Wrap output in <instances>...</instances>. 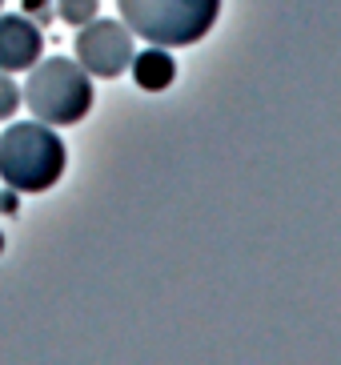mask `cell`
Returning a JSON list of instances; mask_svg holds the SVG:
<instances>
[{"instance_id":"obj_1","label":"cell","mask_w":341,"mask_h":365,"mask_svg":"<svg viewBox=\"0 0 341 365\" xmlns=\"http://www.w3.org/2000/svg\"><path fill=\"white\" fill-rule=\"evenodd\" d=\"M68 169L61 133L44 120H16L0 133V181L16 193H44Z\"/></svg>"},{"instance_id":"obj_2","label":"cell","mask_w":341,"mask_h":365,"mask_svg":"<svg viewBox=\"0 0 341 365\" xmlns=\"http://www.w3.org/2000/svg\"><path fill=\"white\" fill-rule=\"evenodd\" d=\"M21 97L32 117L53 129H68L76 120H85L96 101L93 76L81 68V61H68V56H41L24 76Z\"/></svg>"},{"instance_id":"obj_3","label":"cell","mask_w":341,"mask_h":365,"mask_svg":"<svg viewBox=\"0 0 341 365\" xmlns=\"http://www.w3.org/2000/svg\"><path fill=\"white\" fill-rule=\"evenodd\" d=\"M117 9L137 41L185 48L209 36L221 16V0H117Z\"/></svg>"},{"instance_id":"obj_4","label":"cell","mask_w":341,"mask_h":365,"mask_svg":"<svg viewBox=\"0 0 341 365\" xmlns=\"http://www.w3.org/2000/svg\"><path fill=\"white\" fill-rule=\"evenodd\" d=\"M133 41H137V36L128 33L125 21H101V16H93L88 24L76 29L73 53H76V61H81V68H85L88 76L117 81V76L128 68L133 53H137Z\"/></svg>"},{"instance_id":"obj_5","label":"cell","mask_w":341,"mask_h":365,"mask_svg":"<svg viewBox=\"0 0 341 365\" xmlns=\"http://www.w3.org/2000/svg\"><path fill=\"white\" fill-rule=\"evenodd\" d=\"M44 53L41 24L29 21L24 12H4L0 16V68L4 73H29Z\"/></svg>"},{"instance_id":"obj_6","label":"cell","mask_w":341,"mask_h":365,"mask_svg":"<svg viewBox=\"0 0 341 365\" xmlns=\"http://www.w3.org/2000/svg\"><path fill=\"white\" fill-rule=\"evenodd\" d=\"M128 68H133L137 88H145V93H165V88L177 81V61H173V53L165 44H149V48L133 53Z\"/></svg>"},{"instance_id":"obj_7","label":"cell","mask_w":341,"mask_h":365,"mask_svg":"<svg viewBox=\"0 0 341 365\" xmlns=\"http://www.w3.org/2000/svg\"><path fill=\"white\" fill-rule=\"evenodd\" d=\"M56 9V21L68 24V29H81V24H88L101 12V0H53Z\"/></svg>"},{"instance_id":"obj_8","label":"cell","mask_w":341,"mask_h":365,"mask_svg":"<svg viewBox=\"0 0 341 365\" xmlns=\"http://www.w3.org/2000/svg\"><path fill=\"white\" fill-rule=\"evenodd\" d=\"M21 105H24L21 85L12 81V73H4V68H0V120H12Z\"/></svg>"},{"instance_id":"obj_9","label":"cell","mask_w":341,"mask_h":365,"mask_svg":"<svg viewBox=\"0 0 341 365\" xmlns=\"http://www.w3.org/2000/svg\"><path fill=\"white\" fill-rule=\"evenodd\" d=\"M49 4H53V0H24V16H29V21H49V16H56V9H49Z\"/></svg>"},{"instance_id":"obj_10","label":"cell","mask_w":341,"mask_h":365,"mask_svg":"<svg viewBox=\"0 0 341 365\" xmlns=\"http://www.w3.org/2000/svg\"><path fill=\"white\" fill-rule=\"evenodd\" d=\"M0 213H16V189L0 193Z\"/></svg>"},{"instance_id":"obj_11","label":"cell","mask_w":341,"mask_h":365,"mask_svg":"<svg viewBox=\"0 0 341 365\" xmlns=\"http://www.w3.org/2000/svg\"><path fill=\"white\" fill-rule=\"evenodd\" d=\"M0 253H4V229H0Z\"/></svg>"},{"instance_id":"obj_12","label":"cell","mask_w":341,"mask_h":365,"mask_svg":"<svg viewBox=\"0 0 341 365\" xmlns=\"http://www.w3.org/2000/svg\"><path fill=\"white\" fill-rule=\"evenodd\" d=\"M0 9H4V0H0Z\"/></svg>"}]
</instances>
